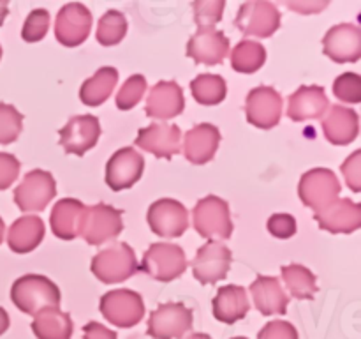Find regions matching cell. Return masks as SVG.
<instances>
[{"instance_id":"6da1fadb","label":"cell","mask_w":361,"mask_h":339,"mask_svg":"<svg viewBox=\"0 0 361 339\" xmlns=\"http://www.w3.org/2000/svg\"><path fill=\"white\" fill-rule=\"evenodd\" d=\"M11 300L23 313L39 314L44 309H59L60 290L49 278L41 274H25L14 281Z\"/></svg>"},{"instance_id":"7a4b0ae2","label":"cell","mask_w":361,"mask_h":339,"mask_svg":"<svg viewBox=\"0 0 361 339\" xmlns=\"http://www.w3.org/2000/svg\"><path fill=\"white\" fill-rule=\"evenodd\" d=\"M90 270L101 282L116 285L133 278L140 270V265L129 244L113 242L92 258Z\"/></svg>"},{"instance_id":"3957f363","label":"cell","mask_w":361,"mask_h":339,"mask_svg":"<svg viewBox=\"0 0 361 339\" xmlns=\"http://www.w3.org/2000/svg\"><path fill=\"white\" fill-rule=\"evenodd\" d=\"M194 230L208 240H226L233 235V221L228 201L208 194L201 198L192 210Z\"/></svg>"},{"instance_id":"277c9868","label":"cell","mask_w":361,"mask_h":339,"mask_svg":"<svg viewBox=\"0 0 361 339\" xmlns=\"http://www.w3.org/2000/svg\"><path fill=\"white\" fill-rule=\"evenodd\" d=\"M140 268L155 281L171 282L185 272L187 258L178 244L155 242L145 251Z\"/></svg>"},{"instance_id":"5b68a950","label":"cell","mask_w":361,"mask_h":339,"mask_svg":"<svg viewBox=\"0 0 361 339\" xmlns=\"http://www.w3.org/2000/svg\"><path fill=\"white\" fill-rule=\"evenodd\" d=\"M122 230V212L118 208L106 203H95L85 208L80 237H83L90 246H101L108 240L116 239Z\"/></svg>"},{"instance_id":"8992f818","label":"cell","mask_w":361,"mask_h":339,"mask_svg":"<svg viewBox=\"0 0 361 339\" xmlns=\"http://www.w3.org/2000/svg\"><path fill=\"white\" fill-rule=\"evenodd\" d=\"M194 314L185 304L166 302L152 311L148 318V335L154 339H182L192 328Z\"/></svg>"},{"instance_id":"52a82bcc","label":"cell","mask_w":361,"mask_h":339,"mask_svg":"<svg viewBox=\"0 0 361 339\" xmlns=\"http://www.w3.org/2000/svg\"><path fill=\"white\" fill-rule=\"evenodd\" d=\"M300 200L305 207L323 210L334 203L341 194V182L337 175L328 168H314L303 173L298 184Z\"/></svg>"},{"instance_id":"ba28073f","label":"cell","mask_w":361,"mask_h":339,"mask_svg":"<svg viewBox=\"0 0 361 339\" xmlns=\"http://www.w3.org/2000/svg\"><path fill=\"white\" fill-rule=\"evenodd\" d=\"M99 309L111 325L129 328L140 323L143 318L145 302L140 293L122 288L104 293L101 297Z\"/></svg>"},{"instance_id":"9c48e42d","label":"cell","mask_w":361,"mask_h":339,"mask_svg":"<svg viewBox=\"0 0 361 339\" xmlns=\"http://www.w3.org/2000/svg\"><path fill=\"white\" fill-rule=\"evenodd\" d=\"M55 179L46 170H32L14 189V203L23 212H41L55 198Z\"/></svg>"},{"instance_id":"30bf717a","label":"cell","mask_w":361,"mask_h":339,"mask_svg":"<svg viewBox=\"0 0 361 339\" xmlns=\"http://www.w3.org/2000/svg\"><path fill=\"white\" fill-rule=\"evenodd\" d=\"M235 25L243 35L270 37L281 27V13L275 4L267 0H252L242 4Z\"/></svg>"},{"instance_id":"8fae6325","label":"cell","mask_w":361,"mask_h":339,"mask_svg":"<svg viewBox=\"0 0 361 339\" xmlns=\"http://www.w3.org/2000/svg\"><path fill=\"white\" fill-rule=\"evenodd\" d=\"M147 221L152 232L162 239H176L189 228V212L173 198H161L148 207Z\"/></svg>"},{"instance_id":"7c38bea8","label":"cell","mask_w":361,"mask_h":339,"mask_svg":"<svg viewBox=\"0 0 361 339\" xmlns=\"http://www.w3.org/2000/svg\"><path fill=\"white\" fill-rule=\"evenodd\" d=\"M231 249L219 240H208L197 249L192 260V274L201 285H215L228 275L231 267Z\"/></svg>"},{"instance_id":"4fadbf2b","label":"cell","mask_w":361,"mask_h":339,"mask_svg":"<svg viewBox=\"0 0 361 339\" xmlns=\"http://www.w3.org/2000/svg\"><path fill=\"white\" fill-rule=\"evenodd\" d=\"M92 30V14L87 6L78 2L66 4L55 20V37L67 48L80 46L87 41Z\"/></svg>"},{"instance_id":"5bb4252c","label":"cell","mask_w":361,"mask_h":339,"mask_svg":"<svg viewBox=\"0 0 361 339\" xmlns=\"http://www.w3.org/2000/svg\"><path fill=\"white\" fill-rule=\"evenodd\" d=\"M245 115L249 124L259 129H271L282 115V95L274 87H256L247 94Z\"/></svg>"},{"instance_id":"9a60e30c","label":"cell","mask_w":361,"mask_h":339,"mask_svg":"<svg viewBox=\"0 0 361 339\" xmlns=\"http://www.w3.org/2000/svg\"><path fill=\"white\" fill-rule=\"evenodd\" d=\"M143 170V155L136 148L123 147L116 150L106 165V184L113 191L129 189L141 179Z\"/></svg>"},{"instance_id":"2e32d148","label":"cell","mask_w":361,"mask_h":339,"mask_svg":"<svg viewBox=\"0 0 361 339\" xmlns=\"http://www.w3.org/2000/svg\"><path fill=\"white\" fill-rule=\"evenodd\" d=\"M60 145L67 154L83 155L95 147L101 136V124L94 115H76L60 129Z\"/></svg>"},{"instance_id":"e0dca14e","label":"cell","mask_w":361,"mask_h":339,"mask_svg":"<svg viewBox=\"0 0 361 339\" xmlns=\"http://www.w3.org/2000/svg\"><path fill=\"white\" fill-rule=\"evenodd\" d=\"M180 140H182V131L175 124H150L147 127H141L137 131V136L134 143L145 152H150L155 157L171 159L173 155L180 152Z\"/></svg>"},{"instance_id":"ac0fdd59","label":"cell","mask_w":361,"mask_h":339,"mask_svg":"<svg viewBox=\"0 0 361 339\" xmlns=\"http://www.w3.org/2000/svg\"><path fill=\"white\" fill-rule=\"evenodd\" d=\"M324 55L334 62H356L361 56V28L353 23L331 27L323 39Z\"/></svg>"},{"instance_id":"d6986e66","label":"cell","mask_w":361,"mask_h":339,"mask_svg":"<svg viewBox=\"0 0 361 339\" xmlns=\"http://www.w3.org/2000/svg\"><path fill=\"white\" fill-rule=\"evenodd\" d=\"M229 53V39L217 28H197L187 42V56L196 64L217 66Z\"/></svg>"},{"instance_id":"ffe728a7","label":"cell","mask_w":361,"mask_h":339,"mask_svg":"<svg viewBox=\"0 0 361 339\" xmlns=\"http://www.w3.org/2000/svg\"><path fill=\"white\" fill-rule=\"evenodd\" d=\"M321 230L330 233H353L361 226V205L348 198H337L323 210L314 212Z\"/></svg>"},{"instance_id":"44dd1931","label":"cell","mask_w":361,"mask_h":339,"mask_svg":"<svg viewBox=\"0 0 361 339\" xmlns=\"http://www.w3.org/2000/svg\"><path fill=\"white\" fill-rule=\"evenodd\" d=\"M185 108L183 90L176 81H159L150 88L145 113L152 119L168 120L180 115Z\"/></svg>"},{"instance_id":"7402d4cb","label":"cell","mask_w":361,"mask_h":339,"mask_svg":"<svg viewBox=\"0 0 361 339\" xmlns=\"http://www.w3.org/2000/svg\"><path fill=\"white\" fill-rule=\"evenodd\" d=\"M219 143H221V131L214 124H197L185 133L183 154L192 165H207L214 159Z\"/></svg>"},{"instance_id":"603a6c76","label":"cell","mask_w":361,"mask_h":339,"mask_svg":"<svg viewBox=\"0 0 361 339\" xmlns=\"http://www.w3.org/2000/svg\"><path fill=\"white\" fill-rule=\"evenodd\" d=\"M360 131L358 113L345 106L334 105L323 115V133L334 145H349Z\"/></svg>"},{"instance_id":"cb8c5ba5","label":"cell","mask_w":361,"mask_h":339,"mask_svg":"<svg viewBox=\"0 0 361 339\" xmlns=\"http://www.w3.org/2000/svg\"><path fill=\"white\" fill-rule=\"evenodd\" d=\"M330 108L323 87L309 85L300 87L288 101V117L295 122H303L307 119H319Z\"/></svg>"},{"instance_id":"d4e9b609","label":"cell","mask_w":361,"mask_h":339,"mask_svg":"<svg viewBox=\"0 0 361 339\" xmlns=\"http://www.w3.org/2000/svg\"><path fill=\"white\" fill-rule=\"evenodd\" d=\"M212 306H214L215 320L226 325H233L235 321L245 318L250 309L247 290L238 285H228L219 288Z\"/></svg>"},{"instance_id":"484cf974","label":"cell","mask_w":361,"mask_h":339,"mask_svg":"<svg viewBox=\"0 0 361 339\" xmlns=\"http://www.w3.org/2000/svg\"><path fill=\"white\" fill-rule=\"evenodd\" d=\"M87 205L81 203L76 198H63L56 201L49 215V226L53 235L62 240H73L80 237L81 221Z\"/></svg>"},{"instance_id":"4316f807","label":"cell","mask_w":361,"mask_h":339,"mask_svg":"<svg viewBox=\"0 0 361 339\" xmlns=\"http://www.w3.org/2000/svg\"><path fill=\"white\" fill-rule=\"evenodd\" d=\"M250 293L254 297L257 311L264 316L270 314H284L288 309L289 297L286 295L281 281L271 275H257L250 285Z\"/></svg>"},{"instance_id":"83f0119b","label":"cell","mask_w":361,"mask_h":339,"mask_svg":"<svg viewBox=\"0 0 361 339\" xmlns=\"http://www.w3.org/2000/svg\"><path fill=\"white\" fill-rule=\"evenodd\" d=\"M44 239V222L39 215H21L7 232V246L18 254L32 253Z\"/></svg>"},{"instance_id":"f1b7e54d","label":"cell","mask_w":361,"mask_h":339,"mask_svg":"<svg viewBox=\"0 0 361 339\" xmlns=\"http://www.w3.org/2000/svg\"><path fill=\"white\" fill-rule=\"evenodd\" d=\"M118 81V71L111 66H104L83 81L80 88V99L87 106H99L111 95Z\"/></svg>"},{"instance_id":"f546056e","label":"cell","mask_w":361,"mask_h":339,"mask_svg":"<svg viewBox=\"0 0 361 339\" xmlns=\"http://www.w3.org/2000/svg\"><path fill=\"white\" fill-rule=\"evenodd\" d=\"M32 332L37 339H71L73 320L60 309H44L34 316Z\"/></svg>"},{"instance_id":"4dcf8cb0","label":"cell","mask_w":361,"mask_h":339,"mask_svg":"<svg viewBox=\"0 0 361 339\" xmlns=\"http://www.w3.org/2000/svg\"><path fill=\"white\" fill-rule=\"evenodd\" d=\"M282 279H284L288 292L298 300H310L317 293V279L310 268L303 265L291 263L282 267Z\"/></svg>"},{"instance_id":"1f68e13d","label":"cell","mask_w":361,"mask_h":339,"mask_svg":"<svg viewBox=\"0 0 361 339\" xmlns=\"http://www.w3.org/2000/svg\"><path fill=\"white\" fill-rule=\"evenodd\" d=\"M267 60V49L261 42L242 39L231 52V67L238 73L250 74L263 67Z\"/></svg>"},{"instance_id":"d6a6232c","label":"cell","mask_w":361,"mask_h":339,"mask_svg":"<svg viewBox=\"0 0 361 339\" xmlns=\"http://www.w3.org/2000/svg\"><path fill=\"white\" fill-rule=\"evenodd\" d=\"M190 92L200 105L214 106L224 101L228 87L224 78L219 74H200L190 81Z\"/></svg>"},{"instance_id":"836d02e7","label":"cell","mask_w":361,"mask_h":339,"mask_svg":"<svg viewBox=\"0 0 361 339\" xmlns=\"http://www.w3.org/2000/svg\"><path fill=\"white\" fill-rule=\"evenodd\" d=\"M127 34V20L120 11L109 9L101 16L97 23L95 37L102 46H115L126 37Z\"/></svg>"},{"instance_id":"e575fe53","label":"cell","mask_w":361,"mask_h":339,"mask_svg":"<svg viewBox=\"0 0 361 339\" xmlns=\"http://www.w3.org/2000/svg\"><path fill=\"white\" fill-rule=\"evenodd\" d=\"M23 129V115L13 105L0 102V145L18 140Z\"/></svg>"},{"instance_id":"d590c367","label":"cell","mask_w":361,"mask_h":339,"mask_svg":"<svg viewBox=\"0 0 361 339\" xmlns=\"http://www.w3.org/2000/svg\"><path fill=\"white\" fill-rule=\"evenodd\" d=\"M145 92H147V80L143 74H133L130 78H127V81L116 94V108L122 112L133 109L143 99Z\"/></svg>"},{"instance_id":"8d00e7d4","label":"cell","mask_w":361,"mask_h":339,"mask_svg":"<svg viewBox=\"0 0 361 339\" xmlns=\"http://www.w3.org/2000/svg\"><path fill=\"white\" fill-rule=\"evenodd\" d=\"M224 7V0H197V2H194V20H196L197 27L214 28V25L221 21Z\"/></svg>"},{"instance_id":"74e56055","label":"cell","mask_w":361,"mask_h":339,"mask_svg":"<svg viewBox=\"0 0 361 339\" xmlns=\"http://www.w3.org/2000/svg\"><path fill=\"white\" fill-rule=\"evenodd\" d=\"M49 14L46 9H32L21 28V37L25 42H37L48 34Z\"/></svg>"},{"instance_id":"f35d334b","label":"cell","mask_w":361,"mask_h":339,"mask_svg":"<svg viewBox=\"0 0 361 339\" xmlns=\"http://www.w3.org/2000/svg\"><path fill=\"white\" fill-rule=\"evenodd\" d=\"M334 94L335 97L344 102L361 101V76L356 73H344L334 81Z\"/></svg>"},{"instance_id":"ab89813d","label":"cell","mask_w":361,"mask_h":339,"mask_svg":"<svg viewBox=\"0 0 361 339\" xmlns=\"http://www.w3.org/2000/svg\"><path fill=\"white\" fill-rule=\"evenodd\" d=\"M257 339H298V332L289 321L277 320L264 325L257 334Z\"/></svg>"},{"instance_id":"60d3db41","label":"cell","mask_w":361,"mask_h":339,"mask_svg":"<svg viewBox=\"0 0 361 339\" xmlns=\"http://www.w3.org/2000/svg\"><path fill=\"white\" fill-rule=\"evenodd\" d=\"M267 226L268 232L277 239H289L296 233V219L291 214H274Z\"/></svg>"},{"instance_id":"b9f144b4","label":"cell","mask_w":361,"mask_h":339,"mask_svg":"<svg viewBox=\"0 0 361 339\" xmlns=\"http://www.w3.org/2000/svg\"><path fill=\"white\" fill-rule=\"evenodd\" d=\"M20 161L13 154L0 152V191L7 189L11 184L16 182L20 175Z\"/></svg>"},{"instance_id":"7bdbcfd3","label":"cell","mask_w":361,"mask_h":339,"mask_svg":"<svg viewBox=\"0 0 361 339\" xmlns=\"http://www.w3.org/2000/svg\"><path fill=\"white\" fill-rule=\"evenodd\" d=\"M342 173H344L348 186L351 187L355 193L361 191V150L353 152L348 157V161L342 165Z\"/></svg>"},{"instance_id":"ee69618b","label":"cell","mask_w":361,"mask_h":339,"mask_svg":"<svg viewBox=\"0 0 361 339\" xmlns=\"http://www.w3.org/2000/svg\"><path fill=\"white\" fill-rule=\"evenodd\" d=\"M83 339H116V332L97 321H88L83 327Z\"/></svg>"},{"instance_id":"f6af8a7d","label":"cell","mask_w":361,"mask_h":339,"mask_svg":"<svg viewBox=\"0 0 361 339\" xmlns=\"http://www.w3.org/2000/svg\"><path fill=\"white\" fill-rule=\"evenodd\" d=\"M284 6L300 14H314L317 13V11L324 9V7L328 6V2H314V0L303 2V0H298V2H284Z\"/></svg>"},{"instance_id":"bcb514c9","label":"cell","mask_w":361,"mask_h":339,"mask_svg":"<svg viewBox=\"0 0 361 339\" xmlns=\"http://www.w3.org/2000/svg\"><path fill=\"white\" fill-rule=\"evenodd\" d=\"M9 325H11L9 314H7V311L4 309V307H0V335L9 328Z\"/></svg>"},{"instance_id":"7dc6e473","label":"cell","mask_w":361,"mask_h":339,"mask_svg":"<svg viewBox=\"0 0 361 339\" xmlns=\"http://www.w3.org/2000/svg\"><path fill=\"white\" fill-rule=\"evenodd\" d=\"M7 14H9V6H7V2H2V0H0V25L4 23Z\"/></svg>"},{"instance_id":"c3c4849f","label":"cell","mask_w":361,"mask_h":339,"mask_svg":"<svg viewBox=\"0 0 361 339\" xmlns=\"http://www.w3.org/2000/svg\"><path fill=\"white\" fill-rule=\"evenodd\" d=\"M185 339H212V338L208 334H203V332H194V334H190L189 338Z\"/></svg>"},{"instance_id":"681fc988","label":"cell","mask_w":361,"mask_h":339,"mask_svg":"<svg viewBox=\"0 0 361 339\" xmlns=\"http://www.w3.org/2000/svg\"><path fill=\"white\" fill-rule=\"evenodd\" d=\"M4 232H6V225H4L2 218H0V244H2L4 240Z\"/></svg>"},{"instance_id":"f907efd6","label":"cell","mask_w":361,"mask_h":339,"mask_svg":"<svg viewBox=\"0 0 361 339\" xmlns=\"http://www.w3.org/2000/svg\"><path fill=\"white\" fill-rule=\"evenodd\" d=\"M0 59H2V46H0Z\"/></svg>"},{"instance_id":"816d5d0a","label":"cell","mask_w":361,"mask_h":339,"mask_svg":"<svg viewBox=\"0 0 361 339\" xmlns=\"http://www.w3.org/2000/svg\"><path fill=\"white\" fill-rule=\"evenodd\" d=\"M231 339H247V338H242V335H240V338H231Z\"/></svg>"}]
</instances>
